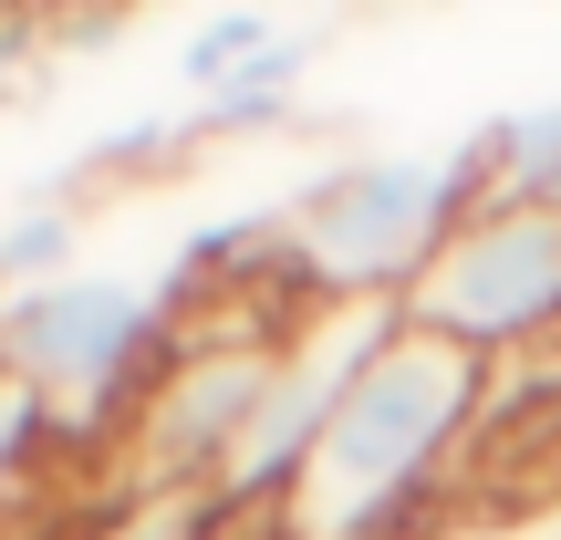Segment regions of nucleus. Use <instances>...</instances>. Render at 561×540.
<instances>
[{
  "instance_id": "obj_11",
  "label": "nucleus",
  "mask_w": 561,
  "mask_h": 540,
  "mask_svg": "<svg viewBox=\"0 0 561 540\" xmlns=\"http://www.w3.org/2000/svg\"><path fill=\"white\" fill-rule=\"evenodd\" d=\"M53 458H62V447H53V426H42V405L21 395V384H0V530H11V509L32 499V479Z\"/></svg>"
},
{
  "instance_id": "obj_2",
  "label": "nucleus",
  "mask_w": 561,
  "mask_h": 540,
  "mask_svg": "<svg viewBox=\"0 0 561 540\" xmlns=\"http://www.w3.org/2000/svg\"><path fill=\"white\" fill-rule=\"evenodd\" d=\"M178 312H167L157 280L125 271H73L42 280V291L0 301V384L42 405L62 458H94L136 426V405L157 395V375L178 364Z\"/></svg>"
},
{
  "instance_id": "obj_1",
  "label": "nucleus",
  "mask_w": 561,
  "mask_h": 540,
  "mask_svg": "<svg viewBox=\"0 0 561 540\" xmlns=\"http://www.w3.org/2000/svg\"><path fill=\"white\" fill-rule=\"evenodd\" d=\"M489 375L500 364L468 354L447 333H416L396 312V333L375 343V364L354 375V395L333 405L322 447L301 458V479L280 489L271 540H426L447 520L489 437Z\"/></svg>"
},
{
  "instance_id": "obj_5",
  "label": "nucleus",
  "mask_w": 561,
  "mask_h": 540,
  "mask_svg": "<svg viewBox=\"0 0 561 540\" xmlns=\"http://www.w3.org/2000/svg\"><path fill=\"white\" fill-rule=\"evenodd\" d=\"M396 312L489 364L541 354L561 333V219H468Z\"/></svg>"
},
{
  "instance_id": "obj_10",
  "label": "nucleus",
  "mask_w": 561,
  "mask_h": 540,
  "mask_svg": "<svg viewBox=\"0 0 561 540\" xmlns=\"http://www.w3.org/2000/svg\"><path fill=\"white\" fill-rule=\"evenodd\" d=\"M271 42H280V11H198V21L178 32V83L208 104L219 83H240Z\"/></svg>"
},
{
  "instance_id": "obj_14",
  "label": "nucleus",
  "mask_w": 561,
  "mask_h": 540,
  "mask_svg": "<svg viewBox=\"0 0 561 540\" xmlns=\"http://www.w3.org/2000/svg\"><path fill=\"white\" fill-rule=\"evenodd\" d=\"M208 540H271L261 520H219V530H208Z\"/></svg>"
},
{
  "instance_id": "obj_8",
  "label": "nucleus",
  "mask_w": 561,
  "mask_h": 540,
  "mask_svg": "<svg viewBox=\"0 0 561 540\" xmlns=\"http://www.w3.org/2000/svg\"><path fill=\"white\" fill-rule=\"evenodd\" d=\"M198 157H208L198 115H125V125H104V136L62 166V198H73V187H167Z\"/></svg>"
},
{
  "instance_id": "obj_7",
  "label": "nucleus",
  "mask_w": 561,
  "mask_h": 540,
  "mask_svg": "<svg viewBox=\"0 0 561 540\" xmlns=\"http://www.w3.org/2000/svg\"><path fill=\"white\" fill-rule=\"evenodd\" d=\"M322 42H333V21H280L271 53L250 62L240 83H219V94L198 104V136H208V146H229V136H280V125L301 115V83H312Z\"/></svg>"
},
{
  "instance_id": "obj_3",
  "label": "nucleus",
  "mask_w": 561,
  "mask_h": 540,
  "mask_svg": "<svg viewBox=\"0 0 561 540\" xmlns=\"http://www.w3.org/2000/svg\"><path fill=\"white\" fill-rule=\"evenodd\" d=\"M291 198V250L312 301H385L396 312L447 240L468 229V177L447 146H354L322 157Z\"/></svg>"
},
{
  "instance_id": "obj_9",
  "label": "nucleus",
  "mask_w": 561,
  "mask_h": 540,
  "mask_svg": "<svg viewBox=\"0 0 561 540\" xmlns=\"http://www.w3.org/2000/svg\"><path fill=\"white\" fill-rule=\"evenodd\" d=\"M83 271V208L62 198V177L21 187L0 208V301L11 291H42V280H73Z\"/></svg>"
},
{
  "instance_id": "obj_13",
  "label": "nucleus",
  "mask_w": 561,
  "mask_h": 540,
  "mask_svg": "<svg viewBox=\"0 0 561 540\" xmlns=\"http://www.w3.org/2000/svg\"><path fill=\"white\" fill-rule=\"evenodd\" d=\"M426 540H561V489L551 499H489V509H447Z\"/></svg>"
},
{
  "instance_id": "obj_4",
  "label": "nucleus",
  "mask_w": 561,
  "mask_h": 540,
  "mask_svg": "<svg viewBox=\"0 0 561 540\" xmlns=\"http://www.w3.org/2000/svg\"><path fill=\"white\" fill-rule=\"evenodd\" d=\"M385 333H396L385 301H312V312L280 322L271 375H261V405H250L240 458H229V479H219V509H229V520H271V509H280V489L301 479V458L322 447L333 405L354 395V375L375 364Z\"/></svg>"
},
{
  "instance_id": "obj_12",
  "label": "nucleus",
  "mask_w": 561,
  "mask_h": 540,
  "mask_svg": "<svg viewBox=\"0 0 561 540\" xmlns=\"http://www.w3.org/2000/svg\"><path fill=\"white\" fill-rule=\"evenodd\" d=\"M229 509L219 499H104L83 540H208Z\"/></svg>"
},
{
  "instance_id": "obj_6",
  "label": "nucleus",
  "mask_w": 561,
  "mask_h": 540,
  "mask_svg": "<svg viewBox=\"0 0 561 540\" xmlns=\"http://www.w3.org/2000/svg\"><path fill=\"white\" fill-rule=\"evenodd\" d=\"M447 157L468 177V219H561V94L479 115Z\"/></svg>"
}]
</instances>
